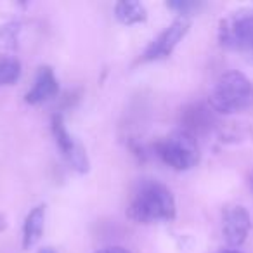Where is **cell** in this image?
Listing matches in <instances>:
<instances>
[{
    "instance_id": "obj_1",
    "label": "cell",
    "mask_w": 253,
    "mask_h": 253,
    "mask_svg": "<svg viewBox=\"0 0 253 253\" xmlns=\"http://www.w3.org/2000/svg\"><path fill=\"white\" fill-rule=\"evenodd\" d=\"M126 211L137 224L170 222L177 213L175 198L165 184L155 179H142L132 191Z\"/></svg>"
},
{
    "instance_id": "obj_2",
    "label": "cell",
    "mask_w": 253,
    "mask_h": 253,
    "mask_svg": "<svg viewBox=\"0 0 253 253\" xmlns=\"http://www.w3.org/2000/svg\"><path fill=\"white\" fill-rule=\"evenodd\" d=\"M208 104L220 115H238L253 108V82L241 71L222 75L208 95Z\"/></svg>"
},
{
    "instance_id": "obj_3",
    "label": "cell",
    "mask_w": 253,
    "mask_h": 253,
    "mask_svg": "<svg viewBox=\"0 0 253 253\" xmlns=\"http://www.w3.org/2000/svg\"><path fill=\"white\" fill-rule=\"evenodd\" d=\"M155 151L167 167L177 172L191 170L200 162V146L196 137L187 134L182 128L160 139L155 144Z\"/></svg>"
},
{
    "instance_id": "obj_4",
    "label": "cell",
    "mask_w": 253,
    "mask_h": 253,
    "mask_svg": "<svg viewBox=\"0 0 253 253\" xmlns=\"http://www.w3.org/2000/svg\"><path fill=\"white\" fill-rule=\"evenodd\" d=\"M218 42L232 50L253 47V11L239 9L222 18L218 21Z\"/></svg>"
},
{
    "instance_id": "obj_5",
    "label": "cell",
    "mask_w": 253,
    "mask_h": 253,
    "mask_svg": "<svg viewBox=\"0 0 253 253\" xmlns=\"http://www.w3.org/2000/svg\"><path fill=\"white\" fill-rule=\"evenodd\" d=\"M50 128H52L54 141H56L57 148H59L61 156H63L64 162L70 165V169H73L75 172H78V173L88 172L90 162H88L87 151H85L84 144H82L80 141H77V139L68 132L63 116L54 115L52 122H50Z\"/></svg>"
},
{
    "instance_id": "obj_6",
    "label": "cell",
    "mask_w": 253,
    "mask_h": 253,
    "mask_svg": "<svg viewBox=\"0 0 253 253\" xmlns=\"http://www.w3.org/2000/svg\"><path fill=\"white\" fill-rule=\"evenodd\" d=\"M189 28H191V16L179 14V18L173 19L169 28L163 30L149 43L148 49L142 54V61H160L169 57L173 52V49L179 45V42H182V39L187 35Z\"/></svg>"
},
{
    "instance_id": "obj_7",
    "label": "cell",
    "mask_w": 253,
    "mask_h": 253,
    "mask_svg": "<svg viewBox=\"0 0 253 253\" xmlns=\"http://www.w3.org/2000/svg\"><path fill=\"white\" fill-rule=\"evenodd\" d=\"M252 231V215L243 205H231L222 211V236L232 248L246 241Z\"/></svg>"
},
{
    "instance_id": "obj_8",
    "label": "cell",
    "mask_w": 253,
    "mask_h": 253,
    "mask_svg": "<svg viewBox=\"0 0 253 253\" xmlns=\"http://www.w3.org/2000/svg\"><path fill=\"white\" fill-rule=\"evenodd\" d=\"M180 128L191 134L193 137L198 135L208 134L215 126L217 120H215L213 109L210 106L205 104H191L182 109L180 113Z\"/></svg>"
},
{
    "instance_id": "obj_9",
    "label": "cell",
    "mask_w": 253,
    "mask_h": 253,
    "mask_svg": "<svg viewBox=\"0 0 253 253\" xmlns=\"http://www.w3.org/2000/svg\"><path fill=\"white\" fill-rule=\"evenodd\" d=\"M57 92H59V82L54 75V70L50 66H42L37 73L33 87L26 92L25 102L33 106L42 104V102L56 97Z\"/></svg>"
},
{
    "instance_id": "obj_10",
    "label": "cell",
    "mask_w": 253,
    "mask_h": 253,
    "mask_svg": "<svg viewBox=\"0 0 253 253\" xmlns=\"http://www.w3.org/2000/svg\"><path fill=\"white\" fill-rule=\"evenodd\" d=\"M45 229V205L35 207L25 218L23 224V248L30 250L40 241Z\"/></svg>"
},
{
    "instance_id": "obj_11",
    "label": "cell",
    "mask_w": 253,
    "mask_h": 253,
    "mask_svg": "<svg viewBox=\"0 0 253 253\" xmlns=\"http://www.w3.org/2000/svg\"><path fill=\"white\" fill-rule=\"evenodd\" d=\"M115 16L120 23L130 26L139 25L148 19V11L141 2H134V0H123L115 5Z\"/></svg>"
},
{
    "instance_id": "obj_12",
    "label": "cell",
    "mask_w": 253,
    "mask_h": 253,
    "mask_svg": "<svg viewBox=\"0 0 253 253\" xmlns=\"http://www.w3.org/2000/svg\"><path fill=\"white\" fill-rule=\"evenodd\" d=\"M21 63L16 57L0 56V87H7L19 80Z\"/></svg>"
},
{
    "instance_id": "obj_13",
    "label": "cell",
    "mask_w": 253,
    "mask_h": 253,
    "mask_svg": "<svg viewBox=\"0 0 253 253\" xmlns=\"http://www.w3.org/2000/svg\"><path fill=\"white\" fill-rule=\"evenodd\" d=\"M167 7L173 9V11H177L182 16H191V12L203 7V4H200V2H182V0H177V2H169Z\"/></svg>"
},
{
    "instance_id": "obj_14",
    "label": "cell",
    "mask_w": 253,
    "mask_h": 253,
    "mask_svg": "<svg viewBox=\"0 0 253 253\" xmlns=\"http://www.w3.org/2000/svg\"><path fill=\"white\" fill-rule=\"evenodd\" d=\"M95 253H130L128 250L122 248V246H106V248L97 250Z\"/></svg>"
},
{
    "instance_id": "obj_15",
    "label": "cell",
    "mask_w": 253,
    "mask_h": 253,
    "mask_svg": "<svg viewBox=\"0 0 253 253\" xmlns=\"http://www.w3.org/2000/svg\"><path fill=\"white\" fill-rule=\"evenodd\" d=\"M5 227H7V222H5V217L2 213H0V232L5 231Z\"/></svg>"
},
{
    "instance_id": "obj_16",
    "label": "cell",
    "mask_w": 253,
    "mask_h": 253,
    "mask_svg": "<svg viewBox=\"0 0 253 253\" xmlns=\"http://www.w3.org/2000/svg\"><path fill=\"white\" fill-rule=\"evenodd\" d=\"M217 253H241L239 250H220V252H217Z\"/></svg>"
},
{
    "instance_id": "obj_17",
    "label": "cell",
    "mask_w": 253,
    "mask_h": 253,
    "mask_svg": "<svg viewBox=\"0 0 253 253\" xmlns=\"http://www.w3.org/2000/svg\"><path fill=\"white\" fill-rule=\"evenodd\" d=\"M39 253H56V252H54L52 248H43V250H40Z\"/></svg>"
},
{
    "instance_id": "obj_18",
    "label": "cell",
    "mask_w": 253,
    "mask_h": 253,
    "mask_svg": "<svg viewBox=\"0 0 253 253\" xmlns=\"http://www.w3.org/2000/svg\"><path fill=\"white\" fill-rule=\"evenodd\" d=\"M252 187H253V177H252Z\"/></svg>"
},
{
    "instance_id": "obj_19",
    "label": "cell",
    "mask_w": 253,
    "mask_h": 253,
    "mask_svg": "<svg viewBox=\"0 0 253 253\" xmlns=\"http://www.w3.org/2000/svg\"><path fill=\"white\" fill-rule=\"evenodd\" d=\"M252 50H253V47H252Z\"/></svg>"
}]
</instances>
